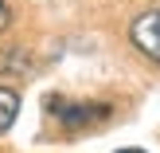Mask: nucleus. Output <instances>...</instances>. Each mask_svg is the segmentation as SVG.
I'll use <instances>...</instances> for the list:
<instances>
[{
    "instance_id": "f03ea898",
    "label": "nucleus",
    "mask_w": 160,
    "mask_h": 153,
    "mask_svg": "<svg viewBox=\"0 0 160 153\" xmlns=\"http://www.w3.org/2000/svg\"><path fill=\"white\" fill-rule=\"evenodd\" d=\"M129 39H133V47H137L145 59L160 63V4L148 8V12H141L137 20L129 24Z\"/></svg>"
},
{
    "instance_id": "7ed1b4c3",
    "label": "nucleus",
    "mask_w": 160,
    "mask_h": 153,
    "mask_svg": "<svg viewBox=\"0 0 160 153\" xmlns=\"http://www.w3.org/2000/svg\"><path fill=\"white\" fill-rule=\"evenodd\" d=\"M0 75L4 79H31L35 75V59L28 47H0Z\"/></svg>"
},
{
    "instance_id": "423d86ee",
    "label": "nucleus",
    "mask_w": 160,
    "mask_h": 153,
    "mask_svg": "<svg viewBox=\"0 0 160 153\" xmlns=\"http://www.w3.org/2000/svg\"><path fill=\"white\" fill-rule=\"evenodd\" d=\"M117 153H145V149H117Z\"/></svg>"
},
{
    "instance_id": "f257e3e1",
    "label": "nucleus",
    "mask_w": 160,
    "mask_h": 153,
    "mask_svg": "<svg viewBox=\"0 0 160 153\" xmlns=\"http://www.w3.org/2000/svg\"><path fill=\"white\" fill-rule=\"evenodd\" d=\"M43 106H47V114H51L55 122H62L67 130H82V126H90V122L109 118L106 102H74V98H62V94H47Z\"/></svg>"
},
{
    "instance_id": "20e7f679",
    "label": "nucleus",
    "mask_w": 160,
    "mask_h": 153,
    "mask_svg": "<svg viewBox=\"0 0 160 153\" xmlns=\"http://www.w3.org/2000/svg\"><path fill=\"white\" fill-rule=\"evenodd\" d=\"M16 114H20V90L16 86H0V134L12 130Z\"/></svg>"
},
{
    "instance_id": "39448f33",
    "label": "nucleus",
    "mask_w": 160,
    "mask_h": 153,
    "mask_svg": "<svg viewBox=\"0 0 160 153\" xmlns=\"http://www.w3.org/2000/svg\"><path fill=\"white\" fill-rule=\"evenodd\" d=\"M8 28H12V8H8L4 0H0V36H4Z\"/></svg>"
}]
</instances>
